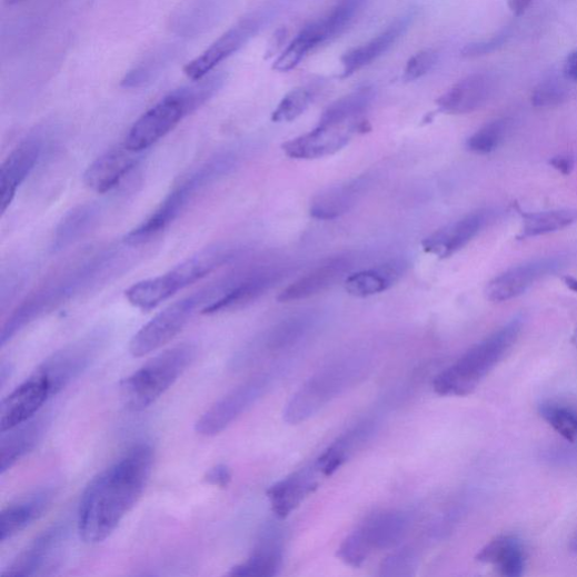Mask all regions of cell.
I'll return each instance as SVG.
<instances>
[{
  "mask_svg": "<svg viewBox=\"0 0 577 577\" xmlns=\"http://www.w3.org/2000/svg\"><path fill=\"white\" fill-rule=\"evenodd\" d=\"M494 81L487 73L467 76L441 96L437 105L448 115H468L483 108L491 97Z\"/></svg>",
  "mask_w": 577,
  "mask_h": 577,
  "instance_id": "cell-21",
  "label": "cell"
},
{
  "mask_svg": "<svg viewBox=\"0 0 577 577\" xmlns=\"http://www.w3.org/2000/svg\"><path fill=\"white\" fill-rule=\"evenodd\" d=\"M231 477L232 475L229 467L220 464L210 468L203 479L209 485L227 488L231 481Z\"/></svg>",
  "mask_w": 577,
  "mask_h": 577,
  "instance_id": "cell-45",
  "label": "cell"
},
{
  "mask_svg": "<svg viewBox=\"0 0 577 577\" xmlns=\"http://www.w3.org/2000/svg\"><path fill=\"white\" fill-rule=\"evenodd\" d=\"M271 379L269 375L258 376L219 399L198 420L197 434L203 437L221 434L268 391Z\"/></svg>",
  "mask_w": 577,
  "mask_h": 577,
  "instance_id": "cell-12",
  "label": "cell"
},
{
  "mask_svg": "<svg viewBox=\"0 0 577 577\" xmlns=\"http://www.w3.org/2000/svg\"><path fill=\"white\" fill-rule=\"evenodd\" d=\"M236 163L237 156L230 151L207 160L178 185L142 223L132 229L125 242L128 246L143 245L168 229L202 190L230 173Z\"/></svg>",
  "mask_w": 577,
  "mask_h": 577,
  "instance_id": "cell-6",
  "label": "cell"
},
{
  "mask_svg": "<svg viewBox=\"0 0 577 577\" xmlns=\"http://www.w3.org/2000/svg\"><path fill=\"white\" fill-rule=\"evenodd\" d=\"M484 564L496 565L507 577H520L526 566V554L521 540L504 535L489 541L476 556Z\"/></svg>",
  "mask_w": 577,
  "mask_h": 577,
  "instance_id": "cell-30",
  "label": "cell"
},
{
  "mask_svg": "<svg viewBox=\"0 0 577 577\" xmlns=\"http://www.w3.org/2000/svg\"><path fill=\"white\" fill-rule=\"evenodd\" d=\"M311 94L308 90L299 88L288 93L272 115V121L282 123L291 122L299 118L310 106Z\"/></svg>",
  "mask_w": 577,
  "mask_h": 577,
  "instance_id": "cell-39",
  "label": "cell"
},
{
  "mask_svg": "<svg viewBox=\"0 0 577 577\" xmlns=\"http://www.w3.org/2000/svg\"><path fill=\"white\" fill-rule=\"evenodd\" d=\"M566 91L555 81H545L531 96V103L536 108H554L566 100Z\"/></svg>",
  "mask_w": 577,
  "mask_h": 577,
  "instance_id": "cell-42",
  "label": "cell"
},
{
  "mask_svg": "<svg viewBox=\"0 0 577 577\" xmlns=\"http://www.w3.org/2000/svg\"><path fill=\"white\" fill-rule=\"evenodd\" d=\"M54 397L47 379L37 370L0 405V432L12 430L36 418Z\"/></svg>",
  "mask_w": 577,
  "mask_h": 577,
  "instance_id": "cell-14",
  "label": "cell"
},
{
  "mask_svg": "<svg viewBox=\"0 0 577 577\" xmlns=\"http://www.w3.org/2000/svg\"><path fill=\"white\" fill-rule=\"evenodd\" d=\"M68 529L66 525L52 526L39 535L2 573L3 576L47 575L59 563Z\"/></svg>",
  "mask_w": 577,
  "mask_h": 577,
  "instance_id": "cell-13",
  "label": "cell"
},
{
  "mask_svg": "<svg viewBox=\"0 0 577 577\" xmlns=\"http://www.w3.org/2000/svg\"><path fill=\"white\" fill-rule=\"evenodd\" d=\"M505 43L504 37H498L496 39H491L489 41H481L476 43H470L466 46L461 53L464 57H478L496 51Z\"/></svg>",
  "mask_w": 577,
  "mask_h": 577,
  "instance_id": "cell-44",
  "label": "cell"
},
{
  "mask_svg": "<svg viewBox=\"0 0 577 577\" xmlns=\"http://www.w3.org/2000/svg\"><path fill=\"white\" fill-rule=\"evenodd\" d=\"M312 324V316L300 314L291 316L275 326L259 347L258 354H276L297 345L308 332ZM247 358L246 360L251 359Z\"/></svg>",
  "mask_w": 577,
  "mask_h": 577,
  "instance_id": "cell-34",
  "label": "cell"
},
{
  "mask_svg": "<svg viewBox=\"0 0 577 577\" xmlns=\"http://www.w3.org/2000/svg\"><path fill=\"white\" fill-rule=\"evenodd\" d=\"M523 325L524 318L517 316L499 331L472 347L437 376L434 381L435 391L440 396L457 397L471 394L513 349L520 336Z\"/></svg>",
  "mask_w": 577,
  "mask_h": 577,
  "instance_id": "cell-4",
  "label": "cell"
},
{
  "mask_svg": "<svg viewBox=\"0 0 577 577\" xmlns=\"http://www.w3.org/2000/svg\"><path fill=\"white\" fill-rule=\"evenodd\" d=\"M533 0H508V7L516 17H521L530 8Z\"/></svg>",
  "mask_w": 577,
  "mask_h": 577,
  "instance_id": "cell-48",
  "label": "cell"
},
{
  "mask_svg": "<svg viewBox=\"0 0 577 577\" xmlns=\"http://www.w3.org/2000/svg\"><path fill=\"white\" fill-rule=\"evenodd\" d=\"M575 338H576V342H577V331H576V336H575Z\"/></svg>",
  "mask_w": 577,
  "mask_h": 577,
  "instance_id": "cell-51",
  "label": "cell"
},
{
  "mask_svg": "<svg viewBox=\"0 0 577 577\" xmlns=\"http://www.w3.org/2000/svg\"><path fill=\"white\" fill-rule=\"evenodd\" d=\"M565 265L563 257H549L515 267L487 285L486 297L494 302L517 298L539 280L560 271Z\"/></svg>",
  "mask_w": 577,
  "mask_h": 577,
  "instance_id": "cell-16",
  "label": "cell"
},
{
  "mask_svg": "<svg viewBox=\"0 0 577 577\" xmlns=\"http://www.w3.org/2000/svg\"><path fill=\"white\" fill-rule=\"evenodd\" d=\"M142 155L125 142L109 149L90 165L84 176L86 186L99 195L111 192L138 167Z\"/></svg>",
  "mask_w": 577,
  "mask_h": 577,
  "instance_id": "cell-18",
  "label": "cell"
},
{
  "mask_svg": "<svg viewBox=\"0 0 577 577\" xmlns=\"http://www.w3.org/2000/svg\"><path fill=\"white\" fill-rule=\"evenodd\" d=\"M318 476L321 474L312 465L268 489V498L278 519H286L318 487Z\"/></svg>",
  "mask_w": 577,
  "mask_h": 577,
  "instance_id": "cell-22",
  "label": "cell"
},
{
  "mask_svg": "<svg viewBox=\"0 0 577 577\" xmlns=\"http://www.w3.org/2000/svg\"><path fill=\"white\" fill-rule=\"evenodd\" d=\"M107 339L108 334L102 329L92 332L51 355L37 371L47 379L56 396L93 364Z\"/></svg>",
  "mask_w": 577,
  "mask_h": 577,
  "instance_id": "cell-10",
  "label": "cell"
},
{
  "mask_svg": "<svg viewBox=\"0 0 577 577\" xmlns=\"http://www.w3.org/2000/svg\"><path fill=\"white\" fill-rule=\"evenodd\" d=\"M280 272L267 267L235 271L217 280L219 298L201 312L216 315L241 308L260 298L280 280Z\"/></svg>",
  "mask_w": 577,
  "mask_h": 577,
  "instance_id": "cell-11",
  "label": "cell"
},
{
  "mask_svg": "<svg viewBox=\"0 0 577 577\" xmlns=\"http://www.w3.org/2000/svg\"><path fill=\"white\" fill-rule=\"evenodd\" d=\"M44 150L41 135H31L10 153L0 171V211L11 207L21 186L36 170Z\"/></svg>",
  "mask_w": 577,
  "mask_h": 577,
  "instance_id": "cell-15",
  "label": "cell"
},
{
  "mask_svg": "<svg viewBox=\"0 0 577 577\" xmlns=\"http://www.w3.org/2000/svg\"><path fill=\"white\" fill-rule=\"evenodd\" d=\"M407 529L408 520L405 515L382 511L367 518L357 531L372 551L396 547L404 539Z\"/></svg>",
  "mask_w": 577,
  "mask_h": 577,
  "instance_id": "cell-28",
  "label": "cell"
},
{
  "mask_svg": "<svg viewBox=\"0 0 577 577\" xmlns=\"http://www.w3.org/2000/svg\"><path fill=\"white\" fill-rule=\"evenodd\" d=\"M367 180L359 178L327 188L310 205V215L319 220H335L349 212L361 198Z\"/></svg>",
  "mask_w": 577,
  "mask_h": 577,
  "instance_id": "cell-27",
  "label": "cell"
},
{
  "mask_svg": "<svg viewBox=\"0 0 577 577\" xmlns=\"http://www.w3.org/2000/svg\"><path fill=\"white\" fill-rule=\"evenodd\" d=\"M237 255L229 245L209 246L167 273L135 283L126 298L138 309L151 310L230 263Z\"/></svg>",
  "mask_w": 577,
  "mask_h": 577,
  "instance_id": "cell-5",
  "label": "cell"
},
{
  "mask_svg": "<svg viewBox=\"0 0 577 577\" xmlns=\"http://www.w3.org/2000/svg\"><path fill=\"white\" fill-rule=\"evenodd\" d=\"M487 218V212L480 210L445 226L424 240V250L439 259L452 257L478 235Z\"/></svg>",
  "mask_w": 577,
  "mask_h": 577,
  "instance_id": "cell-20",
  "label": "cell"
},
{
  "mask_svg": "<svg viewBox=\"0 0 577 577\" xmlns=\"http://www.w3.org/2000/svg\"><path fill=\"white\" fill-rule=\"evenodd\" d=\"M120 262L117 249H106L67 267L33 290L6 321L0 345L6 347L23 328L103 280Z\"/></svg>",
  "mask_w": 577,
  "mask_h": 577,
  "instance_id": "cell-2",
  "label": "cell"
},
{
  "mask_svg": "<svg viewBox=\"0 0 577 577\" xmlns=\"http://www.w3.org/2000/svg\"><path fill=\"white\" fill-rule=\"evenodd\" d=\"M362 125L356 121L338 126H317L312 131L287 141L282 148L294 159H318L345 148Z\"/></svg>",
  "mask_w": 577,
  "mask_h": 577,
  "instance_id": "cell-17",
  "label": "cell"
},
{
  "mask_svg": "<svg viewBox=\"0 0 577 577\" xmlns=\"http://www.w3.org/2000/svg\"><path fill=\"white\" fill-rule=\"evenodd\" d=\"M564 74L567 79L577 81V50L567 57L564 64Z\"/></svg>",
  "mask_w": 577,
  "mask_h": 577,
  "instance_id": "cell-47",
  "label": "cell"
},
{
  "mask_svg": "<svg viewBox=\"0 0 577 577\" xmlns=\"http://www.w3.org/2000/svg\"><path fill=\"white\" fill-rule=\"evenodd\" d=\"M577 220V210L557 209L524 215L521 238L543 236L565 229Z\"/></svg>",
  "mask_w": 577,
  "mask_h": 577,
  "instance_id": "cell-36",
  "label": "cell"
},
{
  "mask_svg": "<svg viewBox=\"0 0 577 577\" xmlns=\"http://www.w3.org/2000/svg\"><path fill=\"white\" fill-rule=\"evenodd\" d=\"M102 208L97 202L79 205L69 211L56 228L51 250L60 253L84 238L99 222Z\"/></svg>",
  "mask_w": 577,
  "mask_h": 577,
  "instance_id": "cell-29",
  "label": "cell"
},
{
  "mask_svg": "<svg viewBox=\"0 0 577 577\" xmlns=\"http://www.w3.org/2000/svg\"><path fill=\"white\" fill-rule=\"evenodd\" d=\"M563 281H564L565 286H566L569 290H571V291H574V292L577 294V279H576V278H574V277H568V276H567V277H565V278L563 279Z\"/></svg>",
  "mask_w": 577,
  "mask_h": 577,
  "instance_id": "cell-49",
  "label": "cell"
},
{
  "mask_svg": "<svg viewBox=\"0 0 577 577\" xmlns=\"http://www.w3.org/2000/svg\"><path fill=\"white\" fill-rule=\"evenodd\" d=\"M258 29L259 21L257 18L241 20L215 41L201 56L188 63L185 73L191 80H199L208 76L219 63L249 41Z\"/></svg>",
  "mask_w": 577,
  "mask_h": 577,
  "instance_id": "cell-19",
  "label": "cell"
},
{
  "mask_svg": "<svg viewBox=\"0 0 577 577\" xmlns=\"http://www.w3.org/2000/svg\"><path fill=\"white\" fill-rule=\"evenodd\" d=\"M350 267V260L347 258L328 260L282 290L278 300L292 302L314 297L340 281Z\"/></svg>",
  "mask_w": 577,
  "mask_h": 577,
  "instance_id": "cell-23",
  "label": "cell"
},
{
  "mask_svg": "<svg viewBox=\"0 0 577 577\" xmlns=\"http://www.w3.org/2000/svg\"><path fill=\"white\" fill-rule=\"evenodd\" d=\"M189 345L163 351L121 382L125 405L140 411L155 404L183 375L195 358Z\"/></svg>",
  "mask_w": 577,
  "mask_h": 577,
  "instance_id": "cell-8",
  "label": "cell"
},
{
  "mask_svg": "<svg viewBox=\"0 0 577 577\" xmlns=\"http://www.w3.org/2000/svg\"><path fill=\"white\" fill-rule=\"evenodd\" d=\"M437 53L434 50H424L411 57L404 70L405 81H415L427 74L437 62Z\"/></svg>",
  "mask_w": 577,
  "mask_h": 577,
  "instance_id": "cell-43",
  "label": "cell"
},
{
  "mask_svg": "<svg viewBox=\"0 0 577 577\" xmlns=\"http://www.w3.org/2000/svg\"><path fill=\"white\" fill-rule=\"evenodd\" d=\"M508 131V120H494L481 127L467 140V149L477 155L490 153L501 146Z\"/></svg>",
  "mask_w": 577,
  "mask_h": 577,
  "instance_id": "cell-38",
  "label": "cell"
},
{
  "mask_svg": "<svg viewBox=\"0 0 577 577\" xmlns=\"http://www.w3.org/2000/svg\"><path fill=\"white\" fill-rule=\"evenodd\" d=\"M192 81V86L165 97L142 115L129 130L125 145L143 153L209 101L222 87L221 79L216 74Z\"/></svg>",
  "mask_w": 577,
  "mask_h": 577,
  "instance_id": "cell-3",
  "label": "cell"
},
{
  "mask_svg": "<svg viewBox=\"0 0 577 577\" xmlns=\"http://www.w3.org/2000/svg\"><path fill=\"white\" fill-rule=\"evenodd\" d=\"M374 100V91L365 88L338 100L322 113L319 126H338L355 121Z\"/></svg>",
  "mask_w": 577,
  "mask_h": 577,
  "instance_id": "cell-35",
  "label": "cell"
},
{
  "mask_svg": "<svg viewBox=\"0 0 577 577\" xmlns=\"http://www.w3.org/2000/svg\"><path fill=\"white\" fill-rule=\"evenodd\" d=\"M402 261H390L374 269L350 275L346 280V291L357 298L381 294L392 287L404 275Z\"/></svg>",
  "mask_w": 577,
  "mask_h": 577,
  "instance_id": "cell-31",
  "label": "cell"
},
{
  "mask_svg": "<svg viewBox=\"0 0 577 577\" xmlns=\"http://www.w3.org/2000/svg\"><path fill=\"white\" fill-rule=\"evenodd\" d=\"M371 550L364 541L358 531L348 536L338 550L339 558L347 565L358 568L369 557Z\"/></svg>",
  "mask_w": 577,
  "mask_h": 577,
  "instance_id": "cell-41",
  "label": "cell"
},
{
  "mask_svg": "<svg viewBox=\"0 0 577 577\" xmlns=\"http://www.w3.org/2000/svg\"><path fill=\"white\" fill-rule=\"evenodd\" d=\"M152 464V447L138 444L92 479L78 510L77 527L82 540L96 545L113 534L140 500Z\"/></svg>",
  "mask_w": 577,
  "mask_h": 577,
  "instance_id": "cell-1",
  "label": "cell"
},
{
  "mask_svg": "<svg viewBox=\"0 0 577 577\" xmlns=\"http://www.w3.org/2000/svg\"><path fill=\"white\" fill-rule=\"evenodd\" d=\"M52 499L53 491L42 489L4 509L0 519V541L13 538L42 517Z\"/></svg>",
  "mask_w": 577,
  "mask_h": 577,
  "instance_id": "cell-25",
  "label": "cell"
},
{
  "mask_svg": "<svg viewBox=\"0 0 577 577\" xmlns=\"http://www.w3.org/2000/svg\"><path fill=\"white\" fill-rule=\"evenodd\" d=\"M408 24L409 18L399 19L366 44L346 53L342 58V63L345 67L344 77L354 74L388 51V49L406 31Z\"/></svg>",
  "mask_w": 577,
  "mask_h": 577,
  "instance_id": "cell-32",
  "label": "cell"
},
{
  "mask_svg": "<svg viewBox=\"0 0 577 577\" xmlns=\"http://www.w3.org/2000/svg\"><path fill=\"white\" fill-rule=\"evenodd\" d=\"M210 285L170 305L150 319L132 338L130 354L142 358L170 344L192 319L211 302Z\"/></svg>",
  "mask_w": 577,
  "mask_h": 577,
  "instance_id": "cell-9",
  "label": "cell"
},
{
  "mask_svg": "<svg viewBox=\"0 0 577 577\" xmlns=\"http://www.w3.org/2000/svg\"><path fill=\"white\" fill-rule=\"evenodd\" d=\"M551 167L563 176H569L575 168V158L570 153H561L549 160Z\"/></svg>",
  "mask_w": 577,
  "mask_h": 577,
  "instance_id": "cell-46",
  "label": "cell"
},
{
  "mask_svg": "<svg viewBox=\"0 0 577 577\" xmlns=\"http://www.w3.org/2000/svg\"><path fill=\"white\" fill-rule=\"evenodd\" d=\"M419 560L414 551L408 549L396 551L389 555L380 564L381 576L387 577H409L417 573Z\"/></svg>",
  "mask_w": 577,
  "mask_h": 577,
  "instance_id": "cell-40",
  "label": "cell"
},
{
  "mask_svg": "<svg viewBox=\"0 0 577 577\" xmlns=\"http://www.w3.org/2000/svg\"><path fill=\"white\" fill-rule=\"evenodd\" d=\"M369 370L365 360L347 359L328 365L306 381L288 401L283 419L297 426L361 381Z\"/></svg>",
  "mask_w": 577,
  "mask_h": 577,
  "instance_id": "cell-7",
  "label": "cell"
},
{
  "mask_svg": "<svg viewBox=\"0 0 577 577\" xmlns=\"http://www.w3.org/2000/svg\"><path fill=\"white\" fill-rule=\"evenodd\" d=\"M569 549L571 553L577 554V533L574 535V537L570 540Z\"/></svg>",
  "mask_w": 577,
  "mask_h": 577,
  "instance_id": "cell-50",
  "label": "cell"
},
{
  "mask_svg": "<svg viewBox=\"0 0 577 577\" xmlns=\"http://www.w3.org/2000/svg\"><path fill=\"white\" fill-rule=\"evenodd\" d=\"M375 425L362 424L346 434L317 459L326 476L334 475L374 434Z\"/></svg>",
  "mask_w": 577,
  "mask_h": 577,
  "instance_id": "cell-33",
  "label": "cell"
},
{
  "mask_svg": "<svg viewBox=\"0 0 577 577\" xmlns=\"http://www.w3.org/2000/svg\"><path fill=\"white\" fill-rule=\"evenodd\" d=\"M540 417L564 439L577 445V410L556 402H543Z\"/></svg>",
  "mask_w": 577,
  "mask_h": 577,
  "instance_id": "cell-37",
  "label": "cell"
},
{
  "mask_svg": "<svg viewBox=\"0 0 577 577\" xmlns=\"http://www.w3.org/2000/svg\"><path fill=\"white\" fill-rule=\"evenodd\" d=\"M50 421L48 417L33 418L32 420L2 434L0 451L2 464L0 472L4 475L16 466L23 457L32 451L43 438Z\"/></svg>",
  "mask_w": 577,
  "mask_h": 577,
  "instance_id": "cell-26",
  "label": "cell"
},
{
  "mask_svg": "<svg viewBox=\"0 0 577 577\" xmlns=\"http://www.w3.org/2000/svg\"><path fill=\"white\" fill-rule=\"evenodd\" d=\"M282 565V537L278 528L263 533L252 556L233 566L230 576L272 577L278 575Z\"/></svg>",
  "mask_w": 577,
  "mask_h": 577,
  "instance_id": "cell-24",
  "label": "cell"
}]
</instances>
